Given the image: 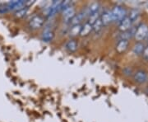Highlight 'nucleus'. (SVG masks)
<instances>
[{"label":"nucleus","instance_id":"17","mask_svg":"<svg viewBox=\"0 0 148 122\" xmlns=\"http://www.w3.org/2000/svg\"><path fill=\"white\" fill-rule=\"evenodd\" d=\"M102 27H103V24L101 22V17L95 21L94 24H92V30H94L95 32H99L100 30H101Z\"/></svg>","mask_w":148,"mask_h":122},{"label":"nucleus","instance_id":"12","mask_svg":"<svg viewBox=\"0 0 148 122\" xmlns=\"http://www.w3.org/2000/svg\"><path fill=\"white\" fill-rule=\"evenodd\" d=\"M81 29H82V25L81 24L73 25V27H71V29L69 31V36L72 37H75L80 36Z\"/></svg>","mask_w":148,"mask_h":122},{"label":"nucleus","instance_id":"23","mask_svg":"<svg viewBox=\"0 0 148 122\" xmlns=\"http://www.w3.org/2000/svg\"><path fill=\"white\" fill-rule=\"evenodd\" d=\"M147 93H148V89H147Z\"/></svg>","mask_w":148,"mask_h":122},{"label":"nucleus","instance_id":"1","mask_svg":"<svg viewBox=\"0 0 148 122\" xmlns=\"http://www.w3.org/2000/svg\"><path fill=\"white\" fill-rule=\"evenodd\" d=\"M111 14L113 17V20L114 21H120L126 17V10L122 8L121 6H115L112 10H111Z\"/></svg>","mask_w":148,"mask_h":122},{"label":"nucleus","instance_id":"14","mask_svg":"<svg viewBox=\"0 0 148 122\" xmlns=\"http://www.w3.org/2000/svg\"><path fill=\"white\" fill-rule=\"evenodd\" d=\"M53 32L50 30H45L44 31L42 34V40L45 42H49L53 39Z\"/></svg>","mask_w":148,"mask_h":122},{"label":"nucleus","instance_id":"5","mask_svg":"<svg viewBox=\"0 0 148 122\" xmlns=\"http://www.w3.org/2000/svg\"><path fill=\"white\" fill-rule=\"evenodd\" d=\"M7 6L8 8V10L17 11L26 7V2H24V1H12V2H9L7 4Z\"/></svg>","mask_w":148,"mask_h":122},{"label":"nucleus","instance_id":"4","mask_svg":"<svg viewBox=\"0 0 148 122\" xmlns=\"http://www.w3.org/2000/svg\"><path fill=\"white\" fill-rule=\"evenodd\" d=\"M101 20L103 26H108L110 23H112L114 20H113V17L111 14V11H106L104 12L101 15Z\"/></svg>","mask_w":148,"mask_h":122},{"label":"nucleus","instance_id":"11","mask_svg":"<svg viewBox=\"0 0 148 122\" xmlns=\"http://www.w3.org/2000/svg\"><path fill=\"white\" fill-rule=\"evenodd\" d=\"M128 41L126 40H120L116 45V50L119 53H123L127 49Z\"/></svg>","mask_w":148,"mask_h":122},{"label":"nucleus","instance_id":"6","mask_svg":"<svg viewBox=\"0 0 148 122\" xmlns=\"http://www.w3.org/2000/svg\"><path fill=\"white\" fill-rule=\"evenodd\" d=\"M131 25H132V21H131V19H130L128 17H124V18L119 22V30L122 31L123 32H127V31H128V30L131 28Z\"/></svg>","mask_w":148,"mask_h":122},{"label":"nucleus","instance_id":"10","mask_svg":"<svg viewBox=\"0 0 148 122\" xmlns=\"http://www.w3.org/2000/svg\"><path fill=\"white\" fill-rule=\"evenodd\" d=\"M91 31H92V25H90L88 22H86L83 26H82L80 36L81 37H86L90 34Z\"/></svg>","mask_w":148,"mask_h":122},{"label":"nucleus","instance_id":"22","mask_svg":"<svg viewBox=\"0 0 148 122\" xmlns=\"http://www.w3.org/2000/svg\"><path fill=\"white\" fill-rule=\"evenodd\" d=\"M147 42H148V37H147Z\"/></svg>","mask_w":148,"mask_h":122},{"label":"nucleus","instance_id":"7","mask_svg":"<svg viewBox=\"0 0 148 122\" xmlns=\"http://www.w3.org/2000/svg\"><path fill=\"white\" fill-rule=\"evenodd\" d=\"M75 15H76L75 14V8L73 6H69L67 8L63 10V17H64V19L67 20V21L72 20Z\"/></svg>","mask_w":148,"mask_h":122},{"label":"nucleus","instance_id":"19","mask_svg":"<svg viewBox=\"0 0 148 122\" xmlns=\"http://www.w3.org/2000/svg\"><path fill=\"white\" fill-rule=\"evenodd\" d=\"M139 15V12L138 10H133L132 11V12H131V14H130V16L128 17L130 19H131V21H133L134 19H136L138 16Z\"/></svg>","mask_w":148,"mask_h":122},{"label":"nucleus","instance_id":"3","mask_svg":"<svg viewBox=\"0 0 148 122\" xmlns=\"http://www.w3.org/2000/svg\"><path fill=\"white\" fill-rule=\"evenodd\" d=\"M44 22H45V20L42 17L34 16L29 21V26L33 30H37L42 27Z\"/></svg>","mask_w":148,"mask_h":122},{"label":"nucleus","instance_id":"15","mask_svg":"<svg viewBox=\"0 0 148 122\" xmlns=\"http://www.w3.org/2000/svg\"><path fill=\"white\" fill-rule=\"evenodd\" d=\"M144 48H145V46H144V45H143V43L138 42L134 46H133L132 51H133V53L135 54L139 55V54H143Z\"/></svg>","mask_w":148,"mask_h":122},{"label":"nucleus","instance_id":"8","mask_svg":"<svg viewBox=\"0 0 148 122\" xmlns=\"http://www.w3.org/2000/svg\"><path fill=\"white\" fill-rule=\"evenodd\" d=\"M134 80L138 83H143L147 80V74L145 71L139 70L134 74Z\"/></svg>","mask_w":148,"mask_h":122},{"label":"nucleus","instance_id":"20","mask_svg":"<svg viewBox=\"0 0 148 122\" xmlns=\"http://www.w3.org/2000/svg\"><path fill=\"white\" fill-rule=\"evenodd\" d=\"M143 58L145 59L146 60H148V45L144 48V50H143Z\"/></svg>","mask_w":148,"mask_h":122},{"label":"nucleus","instance_id":"9","mask_svg":"<svg viewBox=\"0 0 148 122\" xmlns=\"http://www.w3.org/2000/svg\"><path fill=\"white\" fill-rule=\"evenodd\" d=\"M64 47H65V49H66L68 51H69V52H74V51L77 50V49L78 47V45H77V43L76 41H74V40H70L68 42H66Z\"/></svg>","mask_w":148,"mask_h":122},{"label":"nucleus","instance_id":"13","mask_svg":"<svg viewBox=\"0 0 148 122\" xmlns=\"http://www.w3.org/2000/svg\"><path fill=\"white\" fill-rule=\"evenodd\" d=\"M86 11L88 13V17L91 15L92 13H95L96 12L100 11V4L98 3H90V6L86 9Z\"/></svg>","mask_w":148,"mask_h":122},{"label":"nucleus","instance_id":"21","mask_svg":"<svg viewBox=\"0 0 148 122\" xmlns=\"http://www.w3.org/2000/svg\"><path fill=\"white\" fill-rule=\"evenodd\" d=\"M8 6L4 5V6H1L0 7V12L1 13H5L7 12H8Z\"/></svg>","mask_w":148,"mask_h":122},{"label":"nucleus","instance_id":"16","mask_svg":"<svg viewBox=\"0 0 148 122\" xmlns=\"http://www.w3.org/2000/svg\"><path fill=\"white\" fill-rule=\"evenodd\" d=\"M101 17V12H100V11H98V12H96L95 13H92L91 15L88 17V23H90V25H92V24H94L95 21H97L99 18Z\"/></svg>","mask_w":148,"mask_h":122},{"label":"nucleus","instance_id":"18","mask_svg":"<svg viewBox=\"0 0 148 122\" xmlns=\"http://www.w3.org/2000/svg\"><path fill=\"white\" fill-rule=\"evenodd\" d=\"M27 10H28V8H27V7L22 8H21V9L16 11V12H15V16H16V17H23L27 14Z\"/></svg>","mask_w":148,"mask_h":122},{"label":"nucleus","instance_id":"2","mask_svg":"<svg viewBox=\"0 0 148 122\" xmlns=\"http://www.w3.org/2000/svg\"><path fill=\"white\" fill-rule=\"evenodd\" d=\"M135 39L138 41H141L144 40L145 38L148 37V27L146 24H141L139 25L138 29L135 31V34H134Z\"/></svg>","mask_w":148,"mask_h":122}]
</instances>
